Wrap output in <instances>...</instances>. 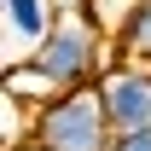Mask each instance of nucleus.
Wrapping results in <instances>:
<instances>
[{
    "instance_id": "obj_2",
    "label": "nucleus",
    "mask_w": 151,
    "mask_h": 151,
    "mask_svg": "<svg viewBox=\"0 0 151 151\" xmlns=\"http://www.w3.org/2000/svg\"><path fill=\"white\" fill-rule=\"evenodd\" d=\"M29 139L41 151H105L111 145V122L99 111V93L76 87V93L47 99L41 111H29Z\"/></svg>"
},
{
    "instance_id": "obj_5",
    "label": "nucleus",
    "mask_w": 151,
    "mask_h": 151,
    "mask_svg": "<svg viewBox=\"0 0 151 151\" xmlns=\"http://www.w3.org/2000/svg\"><path fill=\"white\" fill-rule=\"evenodd\" d=\"M0 93L12 99L18 111H41L47 99H58V87L29 64V58H18V64H6V70H0Z\"/></svg>"
},
{
    "instance_id": "obj_1",
    "label": "nucleus",
    "mask_w": 151,
    "mask_h": 151,
    "mask_svg": "<svg viewBox=\"0 0 151 151\" xmlns=\"http://www.w3.org/2000/svg\"><path fill=\"white\" fill-rule=\"evenodd\" d=\"M111 58H116V47L93 29L87 12H52V29H47V41L29 52V64L52 81L58 93H76V87H93Z\"/></svg>"
},
{
    "instance_id": "obj_9",
    "label": "nucleus",
    "mask_w": 151,
    "mask_h": 151,
    "mask_svg": "<svg viewBox=\"0 0 151 151\" xmlns=\"http://www.w3.org/2000/svg\"><path fill=\"white\" fill-rule=\"evenodd\" d=\"M52 12H87V0H47Z\"/></svg>"
},
{
    "instance_id": "obj_10",
    "label": "nucleus",
    "mask_w": 151,
    "mask_h": 151,
    "mask_svg": "<svg viewBox=\"0 0 151 151\" xmlns=\"http://www.w3.org/2000/svg\"><path fill=\"white\" fill-rule=\"evenodd\" d=\"M12 151H41V145H35V139H18V145H12Z\"/></svg>"
},
{
    "instance_id": "obj_4",
    "label": "nucleus",
    "mask_w": 151,
    "mask_h": 151,
    "mask_svg": "<svg viewBox=\"0 0 151 151\" xmlns=\"http://www.w3.org/2000/svg\"><path fill=\"white\" fill-rule=\"evenodd\" d=\"M0 29L29 58L41 41H47V29H52V6H47V0H0Z\"/></svg>"
},
{
    "instance_id": "obj_8",
    "label": "nucleus",
    "mask_w": 151,
    "mask_h": 151,
    "mask_svg": "<svg viewBox=\"0 0 151 151\" xmlns=\"http://www.w3.org/2000/svg\"><path fill=\"white\" fill-rule=\"evenodd\" d=\"M105 151H151V128H134V134H111Z\"/></svg>"
},
{
    "instance_id": "obj_7",
    "label": "nucleus",
    "mask_w": 151,
    "mask_h": 151,
    "mask_svg": "<svg viewBox=\"0 0 151 151\" xmlns=\"http://www.w3.org/2000/svg\"><path fill=\"white\" fill-rule=\"evenodd\" d=\"M128 12H134V0H87V18H93V29L105 41H116V29L128 23Z\"/></svg>"
},
{
    "instance_id": "obj_3",
    "label": "nucleus",
    "mask_w": 151,
    "mask_h": 151,
    "mask_svg": "<svg viewBox=\"0 0 151 151\" xmlns=\"http://www.w3.org/2000/svg\"><path fill=\"white\" fill-rule=\"evenodd\" d=\"M93 93H99V111H105L111 134L151 128V70H145V64L111 58V64H105V76L93 81Z\"/></svg>"
},
{
    "instance_id": "obj_6",
    "label": "nucleus",
    "mask_w": 151,
    "mask_h": 151,
    "mask_svg": "<svg viewBox=\"0 0 151 151\" xmlns=\"http://www.w3.org/2000/svg\"><path fill=\"white\" fill-rule=\"evenodd\" d=\"M116 58H128V64H145L151 70V0H134V12H128V23L116 29Z\"/></svg>"
}]
</instances>
